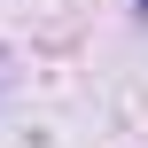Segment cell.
<instances>
[{
	"label": "cell",
	"instance_id": "6da1fadb",
	"mask_svg": "<svg viewBox=\"0 0 148 148\" xmlns=\"http://www.w3.org/2000/svg\"><path fill=\"white\" fill-rule=\"evenodd\" d=\"M140 16H148V0H140Z\"/></svg>",
	"mask_w": 148,
	"mask_h": 148
}]
</instances>
